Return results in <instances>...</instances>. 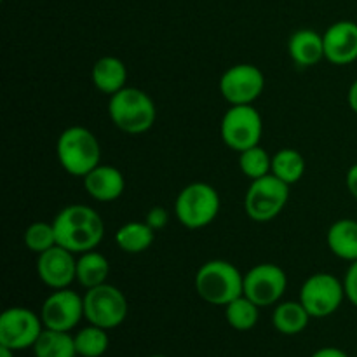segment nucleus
<instances>
[{
	"label": "nucleus",
	"instance_id": "0eeeda50",
	"mask_svg": "<svg viewBox=\"0 0 357 357\" xmlns=\"http://www.w3.org/2000/svg\"><path fill=\"white\" fill-rule=\"evenodd\" d=\"M223 143L234 152H244L260 145L264 135V121L253 105H232L225 112L220 124Z\"/></svg>",
	"mask_w": 357,
	"mask_h": 357
},
{
	"label": "nucleus",
	"instance_id": "412c9836",
	"mask_svg": "<svg viewBox=\"0 0 357 357\" xmlns=\"http://www.w3.org/2000/svg\"><path fill=\"white\" fill-rule=\"evenodd\" d=\"M310 314L298 302L278 303L272 314V326L282 335H298L309 326Z\"/></svg>",
	"mask_w": 357,
	"mask_h": 357
},
{
	"label": "nucleus",
	"instance_id": "bb28decb",
	"mask_svg": "<svg viewBox=\"0 0 357 357\" xmlns=\"http://www.w3.org/2000/svg\"><path fill=\"white\" fill-rule=\"evenodd\" d=\"M239 167L241 173L251 181L264 178L272 173V157L260 145L239 152Z\"/></svg>",
	"mask_w": 357,
	"mask_h": 357
},
{
	"label": "nucleus",
	"instance_id": "9d476101",
	"mask_svg": "<svg viewBox=\"0 0 357 357\" xmlns=\"http://www.w3.org/2000/svg\"><path fill=\"white\" fill-rule=\"evenodd\" d=\"M265 89V75L258 66L239 63L220 77V94L232 105H253Z\"/></svg>",
	"mask_w": 357,
	"mask_h": 357
},
{
	"label": "nucleus",
	"instance_id": "1a4fd4ad",
	"mask_svg": "<svg viewBox=\"0 0 357 357\" xmlns=\"http://www.w3.org/2000/svg\"><path fill=\"white\" fill-rule=\"evenodd\" d=\"M344 298V281L328 272H319V274H312L303 282L298 300L310 314V317L323 319L337 312Z\"/></svg>",
	"mask_w": 357,
	"mask_h": 357
},
{
	"label": "nucleus",
	"instance_id": "f3484780",
	"mask_svg": "<svg viewBox=\"0 0 357 357\" xmlns=\"http://www.w3.org/2000/svg\"><path fill=\"white\" fill-rule=\"evenodd\" d=\"M288 54L302 68L317 65L321 59H324L323 35L310 28L296 30L288 40Z\"/></svg>",
	"mask_w": 357,
	"mask_h": 357
},
{
	"label": "nucleus",
	"instance_id": "6e6552de",
	"mask_svg": "<svg viewBox=\"0 0 357 357\" xmlns=\"http://www.w3.org/2000/svg\"><path fill=\"white\" fill-rule=\"evenodd\" d=\"M128 298L117 286L105 282L87 289L84 295V317L87 323L107 331L121 326L128 317Z\"/></svg>",
	"mask_w": 357,
	"mask_h": 357
},
{
	"label": "nucleus",
	"instance_id": "f03ea898",
	"mask_svg": "<svg viewBox=\"0 0 357 357\" xmlns=\"http://www.w3.org/2000/svg\"><path fill=\"white\" fill-rule=\"evenodd\" d=\"M108 115L112 122L126 135H143L155 124L157 108L152 98L138 87L121 89L110 96Z\"/></svg>",
	"mask_w": 357,
	"mask_h": 357
},
{
	"label": "nucleus",
	"instance_id": "2eb2a0df",
	"mask_svg": "<svg viewBox=\"0 0 357 357\" xmlns=\"http://www.w3.org/2000/svg\"><path fill=\"white\" fill-rule=\"evenodd\" d=\"M324 59L337 66L351 65L357 59V23L342 20L330 24L323 33Z\"/></svg>",
	"mask_w": 357,
	"mask_h": 357
},
{
	"label": "nucleus",
	"instance_id": "5701e85b",
	"mask_svg": "<svg viewBox=\"0 0 357 357\" xmlns=\"http://www.w3.org/2000/svg\"><path fill=\"white\" fill-rule=\"evenodd\" d=\"M31 349L35 357H77L75 338L70 335V331L44 328Z\"/></svg>",
	"mask_w": 357,
	"mask_h": 357
},
{
	"label": "nucleus",
	"instance_id": "c756f323",
	"mask_svg": "<svg viewBox=\"0 0 357 357\" xmlns=\"http://www.w3.org/2000/svg\"><path fill=\"white\" fill-rule=\"evenodd\" d=\"M145 222L149 223L153 230H160L167 225V222H169V215H167V211L162 206H155V208H152L146 213Z\"/></svg>",
	"mask_w": 357,
	"mask_h": 357
},
{
	"label": "nucleus",
	"instance_id": "c85d7f7f",
	"mask_svg": "<svg viewBox=\"0 0 357 357\" xmlns=\"http://www.w3.org/2000/svg\"><path fill=\"white\" fill-rule=\"evenodd\" d=\"M344 288H345V298L352 303L357 309V260L351 261L347 272L344 278Z\"/></svg>",
	"mask_w": 357,
	"mask_h": 357
},
{
	"label": "nucleus",
	"instance_id": "a211bd4d",
	"mask_svg": "<svg viewBox=\"0 0 357 357\" xmlns=\"http://www.w3.org/2000/svg\"><path fill=\"white\" fill-rule=\"evenodd\" d=\"M91 80L98 91L108 94V96H114L115 93L126 87L128 68L122 59L115 58V56H103L93 65Z\"/></svg>",
	"mask_w": 357,
	"mask_h": 357
},
{
	"label": "nucleus",
	"instance_id": "7ed1b4c3",
	"mask_svg": "<svg viewBox=\"0 0 357 357\" xmlns=\"http://www.w3.org/2000/svg\"><path fill=\"white\" fill-rule=\"evenodd\" d=\"M195 291L206 303L225 307L244 295V275L230 261L209 260L195 274Z\"/></svg>",
	"mask_w": 357,
	"mask_h": 357
},
{
	"label": "nucleus",
	"instance_id": "cd10ccee",
	"mask_svg": "<svg viewBox=\"0 0 357 357\" xmlns=\"http://www.w3.org/2000/svg\"><path fill=\"white\" fill-rule=\"evenodd\" d=\"M24 246L31 251V253H44V251L51 250L56 244V232L54 227L51 223L45 222H35L24 230Z\"/></svg>",
	"mask_w": 357,
	"mask_h": 357
},
{
	"label": "nucleus",
	"instance_id": "473e14b6",
	"mask_svg": "<svg viewBox=\"0 0 357 357\" xmlns=\"http://www.w3.org/2000/svg\"><path fill=\"white\" fill-rule=\"evenodd\" d=\"M347 101H349V107H351V110L354 112V114H357V79L351 84V87H349Z\"/></svg>",
	"mask_w": 357,
	"mask_h": 357
},
{
	"label": "nucleus",
	"instance_id": "4468645a",
	"mask_svg": "<svg viewBox=\"0 0 357 357\" xmlns=\"http://www.w3.org/2000/svg\"><path fill=\"white\" fill-rule=\"evenodd\" d=\"M75 253L56 244L37 258V275L47 288L65 289L77 281Z\"/></svg>",
	"mask_w": 357,
	"mask_h": 357
},
{
	"label": "nucleus",
	"instance_id": "dca6fc26",
	"mask_svg": "<svg viewBox=\"0 0 357 357\" xmlns=\"http://www.w3.org/2000/svg\"><path fill=\"white\" fill-rule=\"evenodd\" d=\"M84 188L87 194L98 202H112L117 201L126 188V178L117 167L114 166H100L94 167L93 171L82 178Z\"/></svg>",
	"mask_w": 357,
	"mask_h": 357
},
{
	"label": "nucleus",
	"instance_id": "39448f33",
	"mask_svg": "<svg viewBox=\"0 0 357 357\" xmlns=\"http://www.w3.org/2000/svg\"><path fill=\"white\" fill-rule=\"evenodd\" d=\"M220 213V195L215 187L204 181H195L181 188L174 201L176 220L190 230L211 225Z\"/></svg>",
	"mask_w": 357,
	"mask_h": 357
},
{
	"label": "nucleus",
	"instance_id": "4be33fe9",
	"mask_svg": "<svg viewBox=\"0 0 357 357\" xmlns=\"http://www.w3.org/2000/svg\"><path fill=\"white\" fill-rule=\"evenodd\" d=\"M155 239V230L146 222L124 223L115 232V243L124 253L138 255L149 250Z\"/></svg>",
	"mask_w": 357,
	"mask_h": 357
},
{
	"label": "nucleus",
	"instance_id": "a878e982",
	"mask_svg": "<svg viewBox=\"0 0 357 357\" xmlns=\"http://www.w3.org/2000/svg\"><path fill=\"white\" fill-rule=\"evenodd\" d=\"M73 338H75L77 356L80 357H101L110 345L107 330L94 326V324L82 328Z\"/></svg>",
	"mask_w": 357,
	"mask_h": 357
},
{
	"label": "nucleus",
	"instance_id": "9b49d317",
	"mask_svg": "<svg viewBox=\"0 0 357 357\" xmlns=\"http://www.w3.org/2000/svg\"><path fill=\"white\" fill-rule=\"evenodd\" d=\"M44 330L42 317L24 307H10L0 316V345L24 351L33 347Z\"/></svg>",
	"mask_w": 357,
	"mask_h": 357
},
{
	"label": "nucleus",
	"instance_id": "f8f14e48",
	"mask_svg": "<svg viewBox=\"0 0 357 357\" xmlns=\"http://www.w3.org/2000/svg\"><path fill=\"white\" fill-rule=\"evenodd\" d=\"M288 288L286 272L275 264H258L244 274V296L258 307L275 305Z\"/></svg>",
	"mask_w": 357,
	"mask_h": 357
},
{
	"label": "nucleus",
	"instance_id": "f257e3e1",
	"mask_svg": "<svg viewBox=\"0 0 357 357\" xmlns=\"http://www.w3.org/2000/svg\"><path fill=\"white\" fill-rule=\"evenodd\" d=\"M58 246L72 253L96 250L105 237V223L96 209L84 204L65 206L52 220Z\"/></svg>",
	"mask_w": 357,
	"mask_h": 357
},
{
	"label": "nucleus",
	"instance_id": "2f4dec72",
	"mask_svg": "<svg viewBox=\"0 0 357 357\" xmlns=\"http://www.w3.org/2000/svg\"><path fill=\"white\" fill-rule=\"evenodd\" d=\"M310 357H349V354L345 351H342V349H337V347H323V349H319V351L314 352Z\"/></svg>",
	"mask_w": 357,
	"mask_h": 357
},
{
	"label": "nucleus",
	"instance_id": "aec40b11",
	"mask_svg": "<svg viewBox=\"0 0 357 357\" xmlns=\"http://www.w3.org/2000/svg\"><path fill=\"white\" fill-rule=\"evenodd\" d=\"M108 274H110V264L100 251H86L77 258V282L86 289L105 284Z\"/></svg>",
	"mask_w": 357,
	"mask_h": 357
},
{
	"label": "nucleus",
	"instance_id": "393cba45",
	"mask_svg": "<svg viewBox=\"0 0 357 357\" xmlns=\"http://www.w3.org/2000/svg\"><path fill=\"white\" fill-rule=\"evenodd\" d=\"M258 309L260 307L251 302L248 296H239V298L232 300L229 305H225L227 323L230 324V328L237 331L253 330L258 323V317H260Z\"/></svg>",
	"mask_w": 357,
	"mask_h": 357
},
{
	"label": "nucleus",
	"instance_id": "b1692460",
	"mask_svg": "<svg viewBox=\"0 0 357 357\" xmlns=\"http://www.w3.org/2000/svg\"><path fill=\"white\" fill-rule=\"evenodd\" d=\"M307 169L305 159L295 149H282L272 155V174L288 185L298 183Z\"/></svg>",
	"mask_w": 357,
	"mask_h": 357
},
{
	"label": "nucleus",
	"instance_id": "72a5a7b5",
	"mask_svg": "<svg viewBox=\"0 0 357 357\" xmlns=\"http://www.w3.org/2000/svg\"><path fill=\"white\" fill-rule=\"evenodd\" d=\"M14 352L16 351L6 347V345H0V357H14Z\"/></svg>",
	"mask_w": 357,
	"mask_h": 357
},
{
	"label": "nucleus",
	"instance_id": "7c9ffc66",
	"mask_svg": "<svg viewBox=\"0 0 357 357\" xmlns=\"http://www.w3.org/2000/svg\"><path fill=\"white\" fill-rule=\"evenodd\" d=\"M345 183H347L349 192L354 199H357V162L352 164L347 171V176H345Z\"/></svg>",
	"mask_w": 357,
	"mask_h": 357
},
{
	"label": "nucleus",
	"instance_id": "423d86ee",
	"mask_svg": "<svg viewBox=\"0 0 357 357\" xmlns=\"http://www.w3.org/2000/svg\"><path fill=\"white\" fill-rule=\"evenodd\" d=\"M289 199V185L274 174L251 181L244 195V211L257 223H267L281 215Z\"/></svg>",
	"mask_w": 357,
	"mask_h": 357
},
{
	"label": "nucleus",
	"instance_id": "20e7f679",
	"mask_svg": "<svg viewBox=\"0 0 357 357\" xmlns=\"http://www.w3.org/2000/svg\"><path fill=\"white\" fill-rule=\"evenodd\" d=\"M56 155L66 173L84 178L101 164V146L89 129L70 126L56 142Z\"/></svg>",
	"mask_w": 357,
	"mask_h": 357
},
{
	"label": "nucleus",
	"instance_id": "f704fd0d",
	"mask_svg": "<svg viewBox=\"0 0 357 357\" xmlns=\"http://www.w3.org/2000/svg\"><path fill=\"white\" fill-rule=\"evenodd\" d=\"M150 357H166V356H150Z\"/></svg>",
	"mask_w": 357,
	"mask_h": 357
},
{
	"label": "nucleus",
	"instance_id": "ddd939ff",
	"mask_svg": "<svg viewBox=\"0 0 357 357\" xmlns=\"http://www.w3.org/2000/svg\"><path fill=\"white\" fill-rule=\"evenodd\" d=\"M42 323L47 330L72 331L84 317V298L72 289H54L42 303Z\"/></svg>",
	"mask_w": 357,
	"mask_h": 357
},
{
	"label": "nucleus",
	"instance_id": "6ab92c4d",
	"mask_svg": "<svg viewBox=\"0 0 357 357\" xmlns=\"http://www.w3.org/2000/svg\"><path fill=\"white\" fill-rule=\"evenodd\" d=\"M326 244L331 253L345 261L357 260V220H337L328 229Z\"/></svg>",
	"mask_w": 357,
	"mask_h": 357
}]
</instances>
